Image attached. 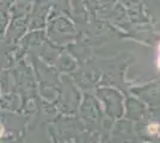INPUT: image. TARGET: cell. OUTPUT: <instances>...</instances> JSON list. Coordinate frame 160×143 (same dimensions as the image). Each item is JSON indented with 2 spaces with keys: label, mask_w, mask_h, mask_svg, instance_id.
<instances>
[{
  "label": "cell",
  "mask_w": 160,
  "mask_h": 143,
  "mask_svg": "<svg viewBox=\"0 0 160 143\" xmlns=\"http://www.w3.org/2000/svg\"><path fill=\"white\" fill-rule=\"evenodd\" d=\"M158 129H159V125L158 124H151L148 126V132L149 134H157L158 132Z\"/></svg>",
  "instance_id": "cell-1"
},
{
  "label": "cell",
  "mask_w": 160,
  "mask_h": 143,
  "mask_svg": "<svg viewBox=\"0 0 160 143\" xmlns=\"http://www.w3.org/2000/svg\"><path fill=\"white\" fill-rule=\"evenodd\" d=\"M158 51H159V55H158V59H157V64H158V68L160 69V44L159 48H158Z\"/></svg>",
  "instance_id": "cell-2"
}]
</instances>
